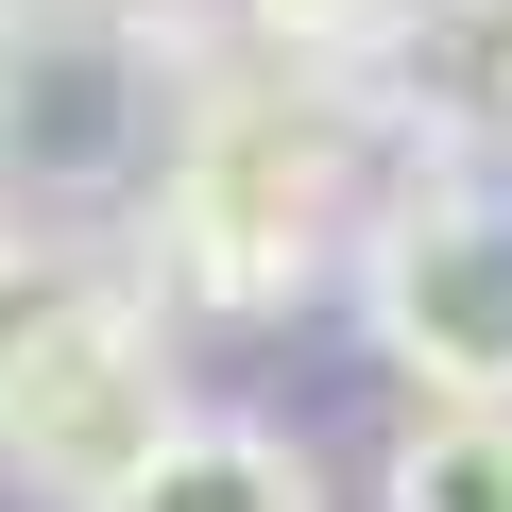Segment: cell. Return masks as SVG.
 <instances>
[{
	"label": "cell",
	"mask_w": 512,
	"mask_h": 512,
	"mask_svg": "<svg viewBox=\"0 0 512 512\" xmlns=\"http://www.w3.org/2000/svg\"><path fill=\"white\" fill-rule=\"evenodd\" d=\"M478 18H495V35H512V0H478Z\"/></svg>",
	"instance_id": "9c48e42d"
},
{
	"label": "cell",
	"mask_w": 512,
	"mask_h": 512,
	"mask_svg": "<svg viewBox=\"0 0 512 512\" xmlns=\"http://www.w3.org/2000/svg\"><path fill=\"white\" fill-rule=\"evenodd\" d=\"M393 512H512V410H427L393 444Z\"/></svg>",
	"instance_id": "8992f818"
},
{
	"label": "cell",
	"mask_w": 512,
	"mask_h": 512,
	"mask_svg": "<svg viewBox=\"0 0 512 512\" xmlns=\"http://www.w3.org/2000/svg\"><path fill=\"white\" fill-rule=\"evenodd\" d=\"M239 18L274 35V52H308V69H342V52H359V35L393 18V0H239Z\"/></svg>",
	"instance_id": "52a82bcc"
},
{
	"label": "cell",
	"mask_w": 512,
	"mask_h": 512,
	"mask_svg": "<svg viewBox=\"0 0 512 512\" xmlns=\"http://www.w3.org/2000/svg\"><path fill=\"white\" fill-rule=\"evenodd\" d=\"M171 427H188V393H171V342H154V291H137V308H103L86 342H52L0 393V478L52 495V512H120Z\"/></svg>",
	"instance_id": "3957f363"
},
{
	"label": "cell",
	"mask_w": 512,
	"mask_h": 512,
	"mask_svg": "<svg viewBox=\"0 0 512 512\" xmlns=\"http://www.w3.org/2000/svg\"><path fill=\"white\" fill-rule=\"evenodd\" d=\"M103 308H137V274H103V256L52 239V222H0V393H18L52 342H86Z\"/></svg>",
	"instance_id": "5b68a950"
},
{
	"label": "cell",
	"mask_w": 512,
	"mask_h": 512,
	"mask_svg": "<svg viewBox=\"0 0 512 512\" xmlns=\"http://www.w3.org/2000/svg\"><path fill=\"white\" fill-rule=\"evenodd\" d=\"M120 512H325V478H308L291 427H171Z\"/></svg>",
	"instance_id": "277c9868"
},
{
	"label": "cell",
	"mask_w": 512,
	"mask_h": 512,
	"mask_svg": "<svg viewBox=\"0 0 512 512\" xmlns=\"http://www.w3.org/2000/svg\"><path fill=\"white\" fill-rule=\"evenodd\" d=\"M342 103L308 86V52L274 69H205L154 137V188H137V291L154 308H291L308 256H325V205H342Z\"/></svg>",
	"instance_id": "6da1fadb"
},
{
	"label": "cell",
	"mask_w": 512,
	"mask_h": 512,
	"mask_svg": "<svg viewBox=\"0 0 512 512\" xmlns=\"http://www.w3.org/2000/svg\"><path fill=\"white\" fill-rule=\"evenodd\" d=\"M359 342L427 410H512V188L410 171L359 222Z\"/></svg>",
	"instance_id": "7a4b0ae2"
},
{
	"label": "cell",
	"mask_w": 512,
	"mask_h": 512,
	"mask_svg": "<svg viewBox=\"0 0 512 512\" xmlns=\"http://www.w3.org/2000/svg\"><path fill=\"white\" fill-rule=\"evenodd\" d=\"M495 137H512V35H495Z\"/></svg>",
	"instance_id": "ba28073f"
}]
</instances>
